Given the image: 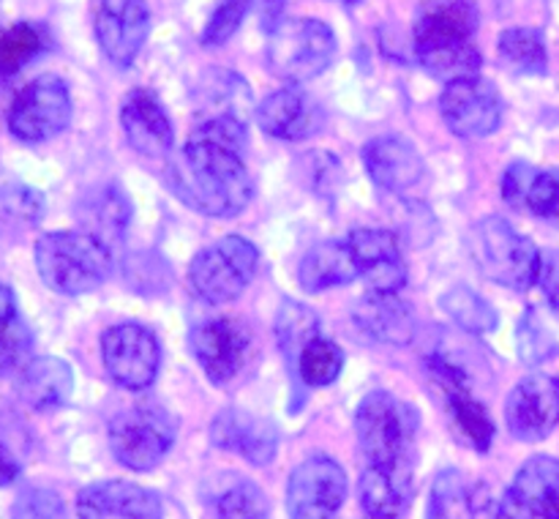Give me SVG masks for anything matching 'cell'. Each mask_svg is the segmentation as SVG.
<instances>
[{"mask_svg":"<svg viewBox=\"0 0 559 519\" xmlns=\"http://www.w3.org/2000/svg\"><path fill=\"white\" fill-rule=\"evenodd\" d=\"M249 134L240 118H207L191 131L183 151L169 162L167 180L183 205L211 219H233L254 197L246 167Z\"/></svg>","mask_w":559,"mask_h":519,"instance_id":"obj_1","label":"cell"},{"mask_svg":"<svg viewBox=\"0 0 559 519\" xmlns=\"http://www.w3.org/2000/svg\"><path fill=\"white\" fill-rule=\"evenodd\" d=\"M480 11L473 0H431L415 22V55L429 74L453 82L480 71V52L473 47Z\"/></svg>","mask_w":559,"mask_h":519,"instance_id":"obj_2","label":"cell"},{"mask_svg":"<svg viewBox=\"0 0 559 519\" xmlns=\"http://www.w3.org/2000/svg\"><path fill=\"white\" fill-rule=\"evenodd\" d=\"M36 268L41 282L60 295H85L107 282L112 249L82 229H58L38 238Z\"/></svg>","mask_w":559,"mask_h":519,"instance_id":"obj_3","label":"cell"},{"mask_svg":"<svg viewBox=\"0 0 559 519\" xmlns=\"http://www.w3.org/2000/svg\"><path fill=\"white\" fill-rule=\"evenodd\" d=\"M469 251L491 282L502 284L508 290H530L538 282L540 251L527 235L519 233L508 219L486 216L480 219L469 235Z\"/></svg>","mask_w":559,"mask_h":519,"instance_id":"obj_4","label":"cell"},{"mask_svg":"<svg viewBox=\"0 0 559 519\" xmlns=\"http://www.w3.org/2000/svg\"><path fill=\"white\" fill-rule=\"evenodd\" d=\"M355 432L366 462L374 468H413L415 410L388 391H371L355 410Z\"/></svg>","mask_w":559,"mask_h":519,"instance_id":"obj_5","label":"cell"},{"mask_svg":"<svg viewBox=\"0 0 559 519\" xmlns=\"http://www.w3.org/2000/svg\"><path fill=\"white\" fill-rule=\"evenodd\" d=\"M336 58V33L314 16L282 20L267 33V66L293 85L320 76Z\"/></svg>","mask_w":559,"mask_h":519,"instance_id":"obj_6","label":"cell"},{"mask_svg":"<svg viewBox=\"0 0 559 519\" xmlns=\"http://www.w3.org/2000/svg\"><path fill=\"white\" fill-rule=\"evenodd\" d=\"M109 451L123 468L145 473L153 470L175 446L178 421L156 402L126 408L109 421Z\"/></svg>","mask_w":559,"mask_h":519,"instance_id":"obj_7","label":"cell"},{"mask_svg":"<svg viewBox=\"0 0 559 519\" xmlns=\"http://www.w3.org/2000/svg\"><path fill=\"white\" fill-rule=\"evenodd\" d=\"M260 268V249L249 238L227 235L205 246L189 266V284L205 304L240 298Z\"/></svg>","mask_w":559,"mask_h":519,"instance_id":"obj_8","label":"cell"},{"mask_svg":"<svg viewBox=\"0 0 559 519\" xmlns=\"http://www.w3.org/2000/svg\"><path fill=\"white\" fill-rule=\"evenodd\" d=\"M74 102L60 76L41 74L27 82L9 107V131L22 142H47L69 129Z\"/></svg>","mask_w":559,"mask_h":519,"instance_id":"obj_9","label":"cell"},{"mask_svg":"<svg viewBox=\"0 0 559 519\" xmlns=\"http://www.w3.org/2000/svg\"><path fill=\"white\" fill-rule=\"evenodd\" d=\"M102 358L107 375L126 391H145L156 382L162 344L142 322H120L104 331Z\"/></svg>","mask_w":559,"mask_h":519,"instance_id":"obj_10","label":"cell"},{"mask_svg":"<svg viewBox=\"0 0 559 519\" xmlns=\"http://www.w3.org/2000/svg\"><path fill=\"white\" fill-rule=\"evenodd\" d=\"M347 500V473L325 453L304 459L287 481L289 519H333Z\"/></svg>","mask_w":559,"mask_h":519,"instance_id":"obj_11","label":"cell"},{"mask_svg":"<svg viewBox=\"0 0 559 519\" xmlns=\"http://www.w3.org/2000/svg\"><path fill=\"white\" fill-rule=\"evenodd\" d=\"M440 113L453 134L480 140L500 129L502 96L484 76H462L445 85L440 96Z\"/></svg>","mask_w":559,"mask_h":519,"instance_id":"obj_12","label":"cell"},{"mask_svg":"<svg viewBox=\"0 0 559 519\" xmlns=\"http://www.w3.org/2000/svg\"><path fill=\"white\" fill-rule=\"evenodd\" d=\"M93 31L115 66H131L151 33V9L145 0H93Z\"/></svg>","mask_w":559,"mask_h":519,"instance_id":"obj_13","label":"cell"},{"mask_svg":"<svg viewBox=\"0 0 559 519\" xmlns=\"http://www.w3.org/2000/svg\"><path fill=\"white\" fill-rule=\"evenodd\" d=\"M429 371L442 391V399H445V413L451 421L453 437H459L464 446L475 448V451H489L491 440H495V421L486 413L484 404L469 393L462 371L442 358H431Z\"/></svg>","mask_w":559,"mask_h":519,"instance_id":"obj_14","label":"cell"},{"mask_svg":"<svg viewBox=\"0 0 559 519\" xmlns=\"http://www.w3.org/2000/svg\"><path fill=\"white\" fill-rule=\"evenodd\" d=\"M249 328L235 317H213L202 320L191 331V353L197 364L207 375V380L222 386L229 382L238 369L243 366L246 353H249Z\"/></svg>","mask_w":559,"mask_h":519,"instance_id":"obj_15","label":"cell"},{"mask_svg":"<svg viewBox=\"0 0 559 519\" xmlns=\"http://www.w3.org/2000/svg\"><path fill=\"white\" fill-rule=\"evenodd\" d=\"M508 429L516 440H544L559 424V380L551 375H530L516 382L506 404Z\"/></svg>","mask_w":559,"mask_h":519,"instance_id":"obj_16","label":"cell"},{"mask_svg":"<svg viewBox=\"0 0 559 519\" xmlns=\"http://www.w3.org/2000/svg\"><path fill=\"white\" fill-rule=\"evenodd\" d=\"M80 519H162L164 503L158 492L131 481H98L76 495Z\"/></svg>","mask_w":559,"mask_h":519,"instance_id":"obj_17","label":"cell"},{"mask_svg":"<svg viewBox=\"0 0 559 519\" xmlns=\"http://www.w3.org/2000/svg\"><path fill=\"white\" fill-rule=\"evenodd\" d=\"M257 123L267 137L300 142L320 134L322 123H325V113H322L320 102L314 96L289 85L262 98L260 107H257Z\"/></svg>","mask_w":559,"mask_h":519,"instance_id":"obj_18","label":"cell"},{"mask_svg":"<svg viewBox=\"0 0 559 519\" xmlns=\"http://www.w3.org/2000/svg\"><path fill=\"white\" fill-rule=\"evenodd\" d=\"M347 244L358 262L360 276L369 282L374 293H399L407 284V262L391 229H353Z\"/></svg>","mask_w":559,"mask_h":519,"instance_id":"obj_19","label":"cell"},{"mask_svg":"<svg viewBox=\"0 0 559 519\" xmlns=\"http://www.w3.org/2000/svg\"><path fill=\"white\" fill-rule=\"evenodd\" d=\"M120 126H123L126 142L142 156H167L173 151L175 129L173 118L167 115L158 96L145 87H136L123 98L120 107Z\"/></svg>","mask_w":559,"mask_h":519,"instance_id":"obj_20","label":"cell"},{"mask_svg":"<svg viewBox=\"0 0 559 519\" xmlns=\"http://www.w3.org/2000/svg\"><path fill=\"white\" fill-rule=\"evenodd\" d=\"M364 167L380 189L407 194L426 178V164L413 142L402 137H377L364 148Z\"/></svg>","mask_w":559,"mask_h":519,"instance_id":"obj_21","label":"cell"},{"mask_svg":"<svg viewBox=\"0 0 559 519\" xmlns=\"http://www.w3.org/2000/svg\"><path fill=\"white\" fill-rule=\"evenodd\" d=\"M213 446L235 451L251 464H271L278 448V432L271 421L246 410H224L211 424Z\"/></svg>","mask_w":559,"mask_h":519,"instance_id":"obj_22","label":"cell"},{"mask_svg":"<svg viewBox=\"0 0 559 519\" xmlns=\"http://www.w3.org/2000/svg\"><path fill=\"white\" fill-rule=\"evenodd\" d=\"M502 197L511 208L559 224V169H538L527 162L511 164L502 175Z\"/></svg>","mask_w":559,"mask_h":519,"instance_id":"obj_23","label":"cell"},{"mask_svg":"<svg viewBox=\"0 0 559 519\" xmlns=\"http://www.w3.org/2000/svg\"><path fill=\"white\" fill-rule=\"evenodd\" d=\"M74 216L82 233L93 235L112 249L123 240L131 224V202L115 184H102L82 191L74 205Z\"/></svg>","mask_w":559,"mask_h":519,"instance_id":"obj_24","label":"cell"},{"mask_svg":"<svg viewBox=\"0 0 559 519\" xmlns=\"http://www.w3.org/2000/svg\"><path fill=\"white\" fill-rule=\"evenodd\" d=\"M355 322L366 337L382 344H407L415 337V311L396 293H374L360 298L353 309Z\"/></svg>","mask_w":559,"mask_h":519,"instance_id":"obj_25","label":"cell"},{"mask_svg":"<svg viewBox=\"0 0 559 519\" xmlns=\"http://www.w3.org/2000/svg\"><path fill=\"white\" fill-rule=\"evenodd\" d=\"M360 508L371 519H402L413 495V468H369L360 475Z\"/></svg>","mask_w":559,"mask_h":519,"instance_id":"obj_26","label":"cell"},{"mask_svg":"<svg viewBox=\"0 0 559 519\" xmlns=\"http://www.w3.org/2000/svg\"><path fill=\"white\" fill-rule=\"evenodd\" d=\"M16 391L27 408L44 413V410H55L69 402L71 391H74V375L66 361L55 358V355H41L16 375Z\"/></svg>","mask_w":559,"mask_h":519,"instance_id":"obj_27","label":"cell"},{"mask_svg":"<svg viewBox=\"0 0 559 519\" xmlns=\"http://www.w3.org/2000/svg\"><path fill=\"white\" fill-rule=\"evenodd\" d=\"M355 276H360V271L347 240H322L311 246L298 268L300 287L309 293L342 287V284L355 282Z\"/></svg>","mask_w":559,"mask_h":519,"instance_id":"obj_28","label":"cell"},{"mask_svg":"<svg viewBox=\"0 0 559 519\" xmlns=\"http://www.w3.org/2000/svg\"><path fill=\"white\" fill-rule=\"evenodd\" d=\"M511 489L535 517L559 519V459L546 453L527 459L519 468Z\"/></svg>","mask_w":559,"mask_h":519,"instance_id":"obj_29","label":"cell"},{"mask_svg":"<svg viewBox=\"0 0 559 519\" xmlns=\"http://www.w3.org/2000/svg\"><path fill=\"white\" fill-rule=\"evenodd\" d=\"M519 358L527 366H538L559 355V309L549 304L527 306L519 320Z\"/></svg>","mask_w":559,"mask_h":519,"instance_id":"obj_30","label":"cell"},{"mask_svg":"<svg viewBox=\"0 0 559 519\" xmlns=\"http://www.w3.org/2000/svg\"><path fill=\"white\" fill-rule=\"evenodd\" d=\"M200 104L202 109H211L207 118H246V109L251 107V93L238 74L229 71H211L200 82ZM205 118V120H207Z\"/></svg>","mask_w":559,"mask_h":519,"instance_id":"obj_31","label":"cell"},{"mask_svg":"<svg viewBox=\"0 0 559 519\" xmlns=\"http://www.w3.org/2000/svg\"><path fill=\"white\" fill-rule=\"evenodd\" d=\"M426 519H475V500L462 470L445 468L435 475Z\"/></svg>","mask_w":559,"mask_h":519,"instance_id":"obj_32","label":"cell"},{"mask_svg":"<svg viewBox=\"0 0 559 519\" xmlns=\"http://www.w3.org/2000/svg\"><path fill=\"white\" fill-rule=\"evenodd\" d=\"M440 304L442 311H445L462 331L475 333V337L491 333L500 326V315H497L495 306H491L484 295L475 293V290L464 287V284L448 290L440 298Z\"/></svg>","mask_w":559,"mask_h":519,"instance_id":"obj_33","label":"cell"},{"mask_svg":"<svg viewBox=\"0 0 559 519\" xmlns=\"http://www.w3.org/2000/svg\"><path fill=\"white\" fill-rule=\"evenodd\" d=\"M500 60L516 74H544L549 55H546L544 36L533 27H511L497 42Z\"/></svg>","mask_w":559,"mask_h":519,"instance_id":"obj_34","label":"cell"},{"mask_svg":"<svg viewBox=\"0 0 559 519\" xmlns=\"http://www.w3.org/2000/svg\"><path fill=\"white\" fill-rule=\"evenodd\" d=\"M47 47V33L36 22H16L0 31V76H11Z\"/></svg>","mask_w":559,"mask_h":519,"instance_id":"obj_35","label":"cell"},{"mask_svg":"<svg viewBox=\"0 0 559 519\" xmlns=\"http://www.w3.org/2000/svg\"><path fill=\"white\" fill-rule=\"evenodd\" d=\"M344 353L333 339L328 337H311L309 342L300 347L298 353V377L311 388L331 386L338 375H342Z\"/></svg>","mask_w":559,"mask_h":519,"instance_id":"obj_36","label":"cell"},{"mask_svg":"<svg viewBox=\"0 0 559 519\" xmlns=\"http://www.w3.org/2000/svg\"><path fill=\"white\" fill-rule=\"evenodd\" d=\"M216 519H271L265 492L254 481H238L218 497Z\"/></svg>","mask_w":559,"mask_h":519,"instance_id":"obj_37","label":"cell"},{"mask_svg":"<svg viewBox=\"0 0 559 519\" xmlns=\"http://www.w3.org/2000/svg\"><path fill=\"white\" fill-rule=\"evenodd\" d=\"M278 344H282L287 353L304 347L311 337H317V317L314 311H309L306 306L295 304V300H284L282 311H278Z\"/></svg>","mask_w":559,"mask_h":519,"instance_id":"obj_38","label":"cell"},{"mask_svg":"<svg viewBox=\"0 0 559 519\" xmlns=\"http://www.w3.org/2000/svg\"><path fill=\"white\" fill-rule=\"evenodd\" d=\"M31 350H33L31 328L16 317V320L0 333V377L20 375V371L33 361Z\"/></svg>","mask_w":559,"mask_h":519,"instance_id":"obj_39","label":"cell"},{"mask_svg":"<svg viewBox=\"0 0 559 519\" xmlns=\"http://www.w3.org/2000/svg\"><path fill=\"white\" fill-rule=\"evenodd\" d=\"M251 9V0H222L213 16L207 20L205 31H202V44L205 47H218V44L229 42L243 25L246 14Z\"/></svg>","mask_w":559,"mask_h":519,"instance_id":"obj_40","label":"cell"},{"mask_svg":"<svg viewBox=\"0 0 559 519\" xmlns=\"http://www.w3.org/2000/svg\"><path fill=\"white\" fill-rule=\"evenodd\" d=\"M11 519H69V511H66L58 492L31 486V489L16 497L14 508H11Z\"/></svg>","mask_w":559,"mask_h":519,"instance_id":"obj_41","label":"cell"},{"mask_svg":"<svg viewBox=\"0 0 559 519\" xmlns=\"http://www.w3.org/2000/svg\"><path fill=\"white\" fill-rule=\"evenodd\" d=\"M0 202H3L5 213L22 222H38L44 213V197L36 189L22 184H11L0 189Z\"/></svg>","mask_w":559,"mask_h":519,"instance_id":"obj_42","label":"cell"},{"mask_svg":"<svg viewBox=\"0 0 559 519\" xmlns=\"http://www.w3.org/2000/svg\"><path fill=\"white\" fill-rule=\"evenodd\" d=\"M538 284L546 295V304L559 309V249L540 251Z\"/></svg>","mask_w":559,"mask_h":519,"instance_id":"obj_43","label":"cell"},{"mask_svg":"<svg viewBox=\"0 0 559 519\" xmlns=\"http://www.w3.org/2000/svg\"><path fill=\"white\" fill-rule=\"evenodd\" d=\"M491 519H533V511H530V508L519 500L516 492L506 489L502 492L500 500H497L495 517Z\"/></svg>","mask_w":559,"mask_h":519,"instance_id":"obj_44","label":"cell"},{"mask_svg":"<svg viewBox=\"0 0 559 519\" xmlns=\"http://www.w3.org/2000/svg\"><path fill=\"white\" fill-rule=\"evenodd\" d=\"M251 3L257 5L260 25L265 33H271L284 20V5H287V0H251Z\"/></svg>","mask_w":559,"mask_h":519,"instance_id":"obj_45","label":"cell"},{"mask_svg":"<svg viewBox=\"0 0 559 519\" xmlns=\"http://www.w3.org/2000/svg\"><path fill=\"white\" fill-rule=\"evenodd\" d=\"M20 470H22L20 459L9 451L5 443H0V486H9L11 481L20 479Z\"/></svg>","mask_w":559,"mask_h":519,"instance_id":"obj_46","label":"cell"},{"mask_svg":"<svg viewBox=\"0 0 559 519\" xmlns=\"http://www.w3.org/2000/svg\"><path fill=\"white\" fill-rule=\"evenodd\" d=\"M14 320H16V298L14 293H11V287H5V284L0 282V333H3Z\"/></svg>","mask_w":559,"mask_h":519,"instance_id":"obj_47","label":"cell"}]
</instances>
